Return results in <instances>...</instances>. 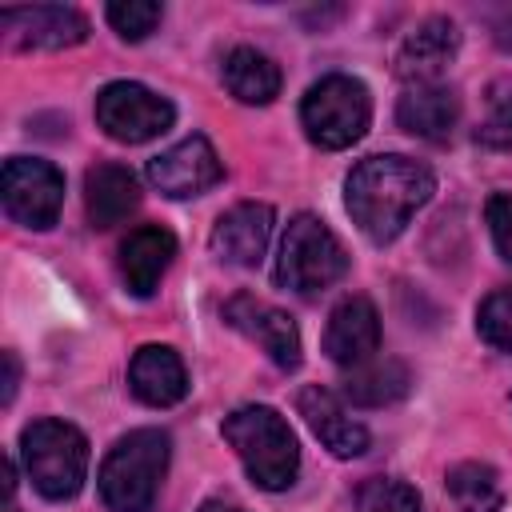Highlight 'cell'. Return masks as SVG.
Segmentation results:
<instances>
[{"label":"cell","mask_w":512,"mask_h":512,"mask_svg":"<svg viewBox=\"0 0 512 512\" xmlns=\"http://www.w3.org/2000/svg\"><path fill=\"white\" fill-rule=\"evenodd\" d=\"M436 176L408 156H368L360 160L344 180V204L352 224L372 244H392L408 220L432 200Z\"/></svg>","instance_id":"6da1fadb"},{"label":"cell","mask_w":512,"mask_h":512,"mask_svg":"<svg viewBox=\"0 0 512 512\" xmlns=\"http://www.w3.org/2000/svg\"><path fill=\"white\" fill-rule=\"evenodd\" d=\"M224 440L236 448L244 472L252 476L256 488L280 492L296 480L300 472V448L288 428V420L276 408L264 404H244L224 420Z\"/></svg>","instance_id":"7a4b0ae2"},{"label":"cell","mask_w":512,"mask_h":512,"mask_svg":"<svg viewBox=\"0 0 512 512\" xmlns=\"http://www.w3.org/2000/svg\"><path fill=\"white\" fill-rule=\"evenodd\" d=\"M168 432L160 428H136L116 440V448L100 464V500L112 512H148L160 480L168 472Z\"/></svg>","instance_id":"3957f363"},{"label":"cell","mask_w":512,"mask_h":512,"mask_svg":"<svg viewBox=\"0 0 512 512\" xmlns=\"http://www.w3.org/2000/svg\"><path fill=\"white\" fill-rule=\"evenodd\" d=\"M20 456L44 500H72L88 480V440L64 420H32L20 432Z\"/></svg>","instance_id":"277c9868"},{"label":"cell","mask_w":512,"mask_h":512,"mask_svg":"<svg viewBox=\"0 0 512 512\" xmlns=\"http://www.w3.org/2000/svg\"><path fill=\"white\" fill-rule=\"evenodd\" d=\"M344 272H348V252L332 236V228L316 220L312 212L292 216L280 240V256H276V280L288 292L312 296V292L332 288Z\"/></svg>","instance_id":"5b68a950"},{"label":"cell","mask_w":512,"mask_h":512,"mask_svg":"<svg viewBox=\"0 0 512 512\" xmlns=\"http://www.w3.org/2000/svg\"><path fill=\"white\" fill-rule=\"evenodd\" d=\"M368 120H372V100L356 76L332 72L304 92L300 124H304L308 140L328 148V152L352 148L368 132Z\"/></svg>","instance_id":"8992f818"},{"label":"cell","mask_w":512,"mask_h":512,"mask_svg":"<svg viewBox=\"0 0 512 512\" xmlns=\"http://www.w3.org/2000/svg\"><path fill=\"white\" fill-rule=\"evenodd\" d=\"M172 120H176V108L160 92L132 84V80L104 84L96 96V124L104 128V136H112L120 144L156 140L160 132L172 128Z\"/></svg>","instance_id":"52a82bcc"},{"label":"cell","mask_w":512,"mask_h":512,"mask_svg":"<svg viewBox=\"0 0 512 512\" xmlns=\"http://www.w3.org/2000/svg\"><path fill=\"white\" fill-rule=\"evenodd\" d=\"M0 196H4V212L16 224L44 232L56 224V216L64 208V176L48 160L12 156L0 172Z\"/></svg>","instance_id":"ba28073f"},{"label":"cell","mask_w":512,"mask_h":512,"mask_svg":"<svg viewBox=\"0 0 512 512\" xmlns=\"http://www.w3.org/2000/svg\"><path fill=\"white\" fill-rule=\"evenodd\" d=\"M148 180L168 200H188V196L216 188L224 180V164H220L216 148L208 144V136H188L148 160Z\"/></svg>","instance_id":"9c48e42d"},{"label":"cell","mask_w":512,"mask_h":512,"mask_svg":"<svg viewBox=\"0 0 512 512\" xmlns=\"http://www.w3.org/2000/svg\"><path fill=\"white\" fill-rule=\"evenodd\" d=\"M224 320L236 332H244L248 340H256L276 368L288 372V368L300 364V332H296V324H292L288 312H280V308H272V304L240 292V296H232L224 304Z\"/></svg>","instance_id":"30bf717a"},{"label":"cell","mask_w":512,"mask_h":512,"mask_svg":"<svg viewBox=\"0 0 512 512\" xmlns=\"http://www.w3.org/2000/svg\"><path fill=\"white\" fill-rule=\"evenodd\" d=\"M324 352L340 368H356L380 352V316L368 296H348L332 308L324 328Z\"/></svg>","instance_id":"8fae6325"},{"label":"cell","mask_w":512,"mask_h":512,"mask_svg":"<svg viewBox=\"0 0 512 512\" xmlns=\"http://www.w3.org/2000/svg\"><path fill=\"white\" fill-rule=\"evenodd\" d=\"M456 48H460L456 24L444 16H428L424 24H416L404 36V44L396 52V76L408 80V88L412 84H436L440 72L456 60Z\"/></svg>","instance_id":"7c38bea8"},{"label":"cell","mask_w":512,"mask_h":512,"mask_svg":"<svg viewBox=\"0 0 512 512\" xmlns=\"http://www.w3.org/2000/svg\"><path fill=\"white\" fill-rule=\"evenodd\" d=\"M268 236H272V208L268 204H256V200H244V204H232L216 220V228H212V252L224 264L252 268L264 256Z\"/></svg>","instance_id":"4fadbf2b"},{"label":"cell","mask_w":512,"mask_h":512,"mask_svg":"<svg viewBox=\"0 0 512 512\" xmlns=\"http://www.w3.org/2000/svg\"><path fill=\"white\" fill-rule=\"evenodd\" d=\"M176 256V236L160 224H140L120 244V280L132 296H152Z\"/></svg>","instance_id":"5bb4252c"},{"label":"cell","mask_w":512,"mask_h":512,"mask_svg":"<svg viewBox=\"0 0 512 512\" xmlns=\"http://www.w3.org/2000/svg\"><path fill=\"white\" fill-rule=\"evenodd\" d=\"M296 408H300V416L308 420L312 436H316L332 456L352 460V456H360V452L368 448V428H364L360 420H352V416L344 412V404H340L328 388H320V384L300 388Z\"/></svg>","instance_id":"9a60e30c"},{"label":"cell","mask_w":512,"mask_h":512,"mask_svg":"<svg viewBox=\"0 0 512 512\" xmlns=\"http://www.w3.org/2000/svg\"><path fill=\"white\" fill-rule=\"evenodd\" d=\"M128 388L148 408H172L188 392L184 360L168 344H144L128 364Z\"/></svg>","instance_id":"2e32d148"},{"label":"cell","mask_w":512,"mask_h":512,"mask_svg":"<svg viewBox=\"0 0 512 512\" xmlns=\"http://www.w3.org/2000/svg\"><path fill=\"white\" fill-rule=\"evenodd\" d=\"M4 28L12 32V40L20 48H72L88 36V20L76 12V8H64V4H40V8H16V12H4L0 16Z\"/></svg>","instance_id":"e0dca14e"},{"label":"cell","mask_w":512,"mask_h":512,"mask_svg":"<svg viewBox=\"0 0 512 512\" xmlns=\"http://www.w3.org/2000/svg\"><path fill=\"white\" fill-rule=\"evenodd\" d=\"M140 204V184L124 164H96L84 176V208H88V224L108 232L116 224H124Z\"/></svg>","instance_id":"ac0fdd59"},{"label":"cell","mask_w":512,"mask_h":512,"mask_svg":"<svg viewBox=\"0 0 512 512\" xmlns=\"http://www.w3.org/2000/svg\"><path fill=\"white\" fill-rule=\"evenodd\" d=\"M460 120V100L444 84H412L396 104V124L420 140H448Z\"/></svg>","instance_id":"d6986e66"},{"label":"cell","mask_w":512,"mask_h":512,"mask_svg":"<svg viewBox=\"0 0 512 512\" xmlns=\"http://www.w3.org/2000/svg\"><path fill=\"white\" fill-rule=\"evenodd\" d=\"M408 384H412V376H408V368H404L400 360H392V356H384V360L372 356V360L348 368V376H344V396H348L352 404H360V408H384V404H396V400L408 392Z\"/></svg>","instance_id":"ffe728a7"},{"label":"cell","mask_w":512,"mask_h":512,"mask_svg":"<svg viewBox=\"0 0 512 512\" xmlns=\"http://www.w3.org/2000/svg\"><path fill=\"white\" fill-rule=\"evenodd\" d=\"M224 88L240 104H268L280 92V68L256 48H232L224 56Z\"/></svg>","instance_id":"44dd1931"},{"label":"cell","mask_w":512,"mask_h":512,"mask_svg":"<svg viewBox=\"0 0 512 512\" xmlns=\"http://www.w3.org/2000/svg\"><path fill=\"white\" fill-rule=\"evenodd\" d=\"M444 484H448V496L460 512H500V504H504V484H500L492 464L464 460V464L448 468Z\"/></svg>","instance_id":"7402d4cb"},{"label":"cell","mask_w":512,"mask_h":512,"mask_svg":"<svg viewBox=\"0 0 512 512\" xmlns=\"http://www.w3.org/2000/svg\"><path fill=\"white\" fill-rule=\"evenodd\" d=\"M352 512H420V496L412 484L392 476H372L356 488Z\"/></svg>","instance_id":"603a6c76"},{"label":"cell","mask_w":512,"mask_h":512,"mask_svg":"<svg viewBox=\"0 0 512 512\" xmlns=\"http://www.w3.org/2000/svg\"><path fill=\"white\" fill-rule=\"evenodd\" d=\"M476 332L484 344L512 352V288H496L480 308H476Z\"/></svg>","instance_id":"cb8c5ba5"},{"label":"cell","mask_w":512,"mask_h":512,"mask_svg":"<svg viewBox=\"0 0 512 512\" xmlns=\"http://www.w3.org/2000/svg\"><path fill=\"white\" fill-rule=\"evenodd\" d=\"M476 144L484 148H512V84H492L488 112L476 128Z\"/></svg>","instance_id":"d4e9b609"},{"label":"cell","mask_w":512,"mask_h":512,"mask_svg":"<svg viewBox=\"0 0 512 512\" xmlns=\"http://www.w3.org/2000/svg\"><path fill=\"white\" fill-rule=\"evenodd\" d=\"M104 16H108V24H112L124 40H144V36L156 32L164 8L152 4V0H116V4L104 8Z\"/></svg>","instance_id":"484cf974"},{"label":"cell","mask_w":512,"mask_h":512,"mask_svg":"<svg viewBox=\"0 0 512 512\" xmlns=\"http://www.w3.org/2000/svg\"><path fill=\"white\" fill-rule=\"evenodd\" d=\"M484 216H488V232H492L496 252L512 264V196H508V192L492 196L488 208H484Z\"/></svg>","instance_id":"4316f807"},{"label":"cell","mask_w":512,"mask_h":512,"mask_svg":"<svg viewBox=\"0 0 512 512\" xmlns=\"http://www.w3.org/2000/svg\"><path fill=\"white\" fill-rule=\"evenodd\" d=\"M492 40H496L504 52H512V8L496 12V20H492Z\"/></svg>","instance_id":"83f0119b"},{"label":"cell","mask_w":512,"mask_h":512,"mask_svg":"<svg viewBox=\"0 0 512 512\" xmlns=\"http://www.w3.org/2000/svg\"><path fill=\"white\" fill-rule=\"evenodd\" d=\"M16 384H20V364H16V356H12V352H4V392H0V400H4V404H12Z\"/></svg>","instance_id":"f1b7e54d"},{"label":"cell","mask_w":512,"mask_h":512,"mask_svg":"<svg viewBox=\"0 0 512 512\" xmlns=\"http://www.w3.org/2000/svg\"><path fill=\"white\" fill-rule=\"evenodd\" d=\"M196 512H244V508H236V504H224V500H208V504H200Z\"/></svg>","instance_id":"f546056e"},{"label":"cell","mask_w":512,"mask_h":512,"mask_svg":"<svg viewBox=\"0 0 512 512\" xmlns=\"http://www.w3.org/2000/svg\"><path fill=\"white\" fill-rule=\"evenodd\" d=\"M8 512H12V508H8Z\"/></svg>","instance_id":"4dcf8cb0"}]
</instances>
